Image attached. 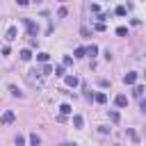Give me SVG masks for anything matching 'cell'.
Instances as JSON below:
<instances>
[{
  "label": "cell",
  "mask_w": 146,
  "mask_h": 146,
  "mask_svg": "<svg viewBox=\"0 0 146 146\" xmlns=\"http://www.w3.org/2000/svg\"><path fill=\"white\" fill-rule=\"evenodd\" d=\"M14 119H16V114L11 112V110H7V112H2V116H0V121L7 125V123H14Z\"/></svg>",
  "instance_id": "1"
},
{
  "label": "cell",
  "mask_w": 146,
  "mask_h": 146,
  "mask_svg": "<svg viewBox=\"0 0 146 146\" xmlns=\"http://www.w3.org/2000/svg\"><path fill=\"white\" fill-rule=\"evenodd\" d=\"M23 23H25V27H27V34H36V23L34 21H30V18H23Z\"/></svg>",
  "instance_id": "2"
},
{
  "label": "cell",
  "mask_w": 146,
  "mask_h": 146,
  "mask_svg": "<svg viewBox=\"0 0 146 146\" xmlns=\"http://www.w3.org/2000/svg\"><path fill=\"white\" fill-rule=\"evenodd\" d=\"M64 82H66V87H78L80 80H78L75 75H64Z\"/></svg>",
  "instance_id": "3"
},
{
  "label": "cell",
  "mask_w": 146,
  "mask_h": 146,
  "mask_svg": "<svg viewBox=\"0 0 146 146\" xmlns=\"http://www.w3.org/2000/svg\"><path fill=\"white\" fill-rule=\"evenodd\" d=\"M114 103H116V107H125V105H128V96H123V94H119V96L114 98Z\"/></svg>",
  "instance_id": "4"
},
{
  "label": "cell",
  "mask_w": 146,
  "mask_h": 146,
  "mask_svg": "<svg viewBox=\"0 0 146 146\" xmlns=\"http://www.w3.org/2000/svg\"><path fill=\"white\" fill-rule=\"evenodd\" d=\"M123 82H125V84H135V82H137V73H125V75H123Z\"/></svg>",
  "instance_id": "5"
},
{
  "label": "cell",
  "mask_w": 146,
  "mask_h": 146,
  "mask_svg": "<svg viewBox=\"0 0 146 146\" xmlns=\"http://www.w3.org/2000/svg\"><path fill=\"white\" fill-rule=\"evenodd\" d=\"M9 94H11V96H16V98H23V91H21L16 84H9Z\"/></svg>",
  "instance_id": "6"
},
{
  "label": "cell",
  "mask_w": 146,
  "mask_h": 146,
  "mask_svg": "<svg viewBox=\"0 0 146 146\" xmlns=\"http://www.w3.org/2000/svg\"><path fill=\"white\" fill-rule=\"evenodd\" d=\"M59 112H62V116H66V114H71V112H73V107H71L68 103H62V105H59Z\"/></svg>",
  "instance_id": "7"
},
{
  "label": "cell",
  "mask_w": 146,
  "mask_h": 146,
  "mask_svg": "<svg viewBox=\"0 0 146 146\" xmlns=\"http://www.w3.org/2000/svg\"><path fill=\"white\" fill-rule=\"evenodd\" d=\"M132 96H135V98H141V96H144V87H141V84H137V87L132 89Z\"/></svg>",
  "instance_id": "8"
},
{
  "label": "cell",
  "mask_w": 146,
  "mask_h": 146,
  "mask_svg": "<svg viewBox=\"0 0 146 146\" xmlns=\"http://www.w3.org/2000/svg\"><path fill=\"white\" fill-rule=\"evenodd\" d=\"M94 100L103 105V103H107V94H103V91H100V94H96V96H94Z\"/></svg>",
  "instance_id": "9"
},
{
  "label": "cell",
  "mask_w": 146,
  "mask_h": 146,
  "mask_svg": "<svg viewBox=\"0 0 146 146\" xmlns=\"http://www.w3.org/2000/svg\"><path fill=\"white\" fill-rule=\"evenodd\" d=\"M39 144H41L39 135H36V132H32V135H30V146H39Z\"/></svg>",
  "instance_id": "10"
},
{
  "label": "cell",
  "mask_w": 146,
  "mask_h": 146,
  "mask_svg": "<svg viewBox=\"0 0 146 146\" xmlns=\"http://www.w3.org/2000/svg\"><path fill=\"white\" fill-rule=\"evenodd\" d=\"M16 34H18V32H16V27H9V30H7V41H14V39H16Z\"/></svg>",
  "instance_id": "11"
},
{
  "label": "cell",
  "mask_w": 146,
  "mask_h": 146,
  "mask_svg": "<svg viewBox=\"0 0 146 146\" xmlns=\"http://www.w3.org/2000/svg\"><path fill=\"white\" fill-rule=\"evenodd\" d=\"M84 52H87V55H91V57H96V52H98V46H94V43H91L89 48H84Z\"/></svg>",
  "instance_id": "12"
},
{
  "label": "cell",
  "mask_w": 146,
  "mask_h": 146,
  "mask_svg": "<svg viewBox=\"0 0 146 146\" xmlns=\"http://www.w3.org/2000/svg\"><path fill=\"white\" fill-rule=\"evenodd\" d=\"M21 59H23V62H30V59H32V52H30L27 48H25V50H21Z\"/></svg>",
  "instance_id": "13"
},
{
  "label": "cell",
  "mask_w": 146,
  "mask_h": 146,
  "mask_svg": "<svg viewBox=\"0 0 146 146\" xmlns=\"http://www.w3.org/2000/svg\"><path fill=\"white\" fill-rule=\"evenodd\" d=\"M52 73H55L57 78H64V75H66V73H64V66H55V68H52Z\"/></svg>",
  "instance_id": "14"
},
{
  "label": "cell",
  "mask_w": 146,
  "mask_h": 146,
  "mask_svg": "<svg viewBox=\"0 0 146 146\" xmlns=\"http://www.w3.org/2000/svg\"><path fill=\"white\" fill-rule=\"evenodd\" d=\"M82 123H84V121H82V116H80V114H75V116H73V125H75V128H82Z\"/></svg>",
  "instance_id": "15"
},
{
  "label": "cell",
  "mask_w": 146,
  "mask_h": 146,
  "mask_svg": "<svg viewBox=\"0 0 146 146\" xmlns=\"http://www.w3.org/2000/svg\"><path fill=\"white\" fill-rule=\"evenodd\" d=\"M48 57H50L48 52H39V55H36V59H39V62H43V64L48 62Z\"/></svg>",
  "instance_id": "16"
},
{
  "label": "cell",
  "mask_w": 146,
  "mask_h": 146,
  "mask_svg": "<svg viewBox=\"0 0 146 146\" xmlns=\"http://www.w3.org/2000/svg\"><path fill=\"white\" fill-rule=\"evenodd\" d=\"M14 141H16V146H25V137H23V135H16Z\"/></svg>",
  "instance_id": "17"
},
{
  "label": "cell",
  "mask_w": 146,
  "mask_h": 146,
  "mask_svg": "<svg viewBox=\"0 0 146 146\" xmlns=\"http://www.w3.org/2000/svg\"><path fill=\"white\" fill-rule=\"evenodd\" d=\"M50 73H52V66H48V64H46V66L41 68V75H50Z\"/></svg>",
  "instance_id": "18"
},
{
  "label": "cell",
  "mask_w": 146,
  "mask_h": 146,
  "mask_svg": "<svg viewBox=\"0 0 146 146\" xmlns=\"http://www.w3.org/2000/svg\"><path fill=\"white\" fill-rule=\"evenodd\" d=\"M128 137H130V139H132V141H139V135H137V132H135V130H128Z\"/></svg>",
  "instance_id": "19"
},
{
  "label": "cell",
  "mask_w": 146,
  "mask_h": 146,
  "mask_svg": "<svg viewBox=\"0 0 146 146\" xmlns=\"http://www.w3.org/2000/svg\"><path fill=\"white\" fill-rule=\"evenodd\" d=\"M114 14H116V16H125V7H116Z\"/></svg>",
  "instance_id": "20"
},
{
  "label": "cell",
  "mask_w": 146,
  "mask_h": 146,
  "mask_svg": "<svg viewBox=\"0 0 146 146\" xmlns=\"http://www.w3.org/2000/svg\"><path fill=\"white\" fill-rule=\"evenodd\" d=\"M116 34H119V36H125V34H128V27H116Z\"/></svg>",
  "instance_id": "21"
},
{
  "label": "cell",
  "mask_w": 146,
  "mask_h": 146,
  "mask_svg": "<svg viewBox=\"0 0 146 146\" xmlns=\"http://www.w3.org/2000/svg\"><path fill=\"white\" fill-rule=\"evenodd\" d=\"M62 62H64V64H62V66H71V64H73V57H68V55H66V57H64V59H62Z\"/></svg>",
  "instance_id": "22"
},
{
  "label": "cell",
  "mask_w": 146,
  "mask_h": 146,
  "mask_svg": "<svg viewBox=\"0 0 146 146\" xmlns=\"http://www.w3.org/2000/svg\"><path fill=\"white\" fill-rule=\"evenodd\" d=\"M87 52H84V48H75V57H84Z\"/></svg>",
  "instance_id": "23"
},
{
  "label": "cell",
  "mask_w": 146,
  "mask_h": 146,
  "mask_svg": "<svg viewBox=\"0 0 146 146\" xmlns=\"http://www.w3.org/2000/svg\"><path fill=\"white\" fill-rule=\"evenodd\" d=\"M96 30H98V32H103V30H105V23H103V21H98V23H96Z\"/></svg>",
  "instance_id": "24"
},
{
  "label": "cell",
  "mask_w": 146,
  "mask_h": 146,
  "mask_svg": "<svg viewBox=\"0 0 146 146\" xmlns=\"http://www.w3.org/2000/svg\"><path fill=\"white\" fill-rule=\"evenodd\" d=\"M110 119L116 123V121H119V112H110Z\"/></svg>",
  "instance_id": "25"
},
{
  "label": "cell",
  "mask_w": 146,
  "mask_h": 146,
  "mask_svg": "<svg viewBox=\"0 0 146 146\" xmlns=\"http://www.w3.org/2000/svg\"><path fill=\"white\" fill-rule=\"evenodd\" d=\"M16 2H18L21 7H25V5H30V0H16Z\"/></svg>",
  "instance_id": "26"
},
{
  "label": "cell",
  "mask_w": 146,
  "mask_h": 146,
  "mask_svg": "<svg viewBox=\"0 0 146 146\" xmlns=\"http://www.w3.org/2000/svg\"><path fill=\"white\" fill-rule=\"evenodd\" d=\"M66 146H75V144H66Z\"/></svg>",
  "instance_id": "27"
}]
</instances>
